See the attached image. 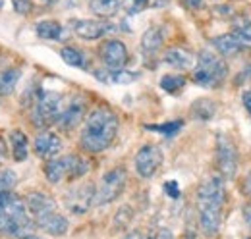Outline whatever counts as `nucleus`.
<instances>
[{
    "label": "nucleus",
    "instance_id": "1",
    "mask_svg": "<svg viewBox=\"0 0 251 239\" xmlns=\"http://www.w3.org/2000/svg\"><path fill=\"white\" fill-rule=\"evenodd\" d=\"M197 216L199 228L207 238H215L222 226V209L226 203V185L219 176L207 178L197 189Z\"/></svg>",
    "mask_w": 251,
    "mask_h": 239
},
{
    "label": "nucleus",
    "instance_id": "2",
    "mask_svg": "<svg viewBox=\"0 0 251 239\" xmlns=\"http://www.w3.org/2000/svg\"><path fill=\"white\" fill-rule=\"evenodd\" d=\"M118 133V116L108 106H97L91 110L79 135V145L87 152H102L116 139Z\"/></svg>",
    "mask_w": 251,
    "mask_h": 239
},
{
    "label": "nucleus",
    "instance_id": "3",
    "mask_svg": "<svg viewBox=\"0 0 251 239\" xmlns=\"http://www.w3.org/2000/svg\"><path fill=\"white\" fill-rule=\"evenodd\" d=\"M35 220L31 218L25 199L14 195V191L0 193V234L10 238L31 236Z\"/></svg>",
    "mask_w": 251,
    "mask_h": 239
},
{
    "label": "nucleus",
    "instance_id": "4",
    "mask_svg": "<svg viewBox=\"0 0 251 239\" xmlns=\"http://www.w3.org/2000/svg\"><path fill=\"white\" fill-rule=\"evenodd\" d=\"M226 73H228V66L224 60L217 54H213L211 50H201L197 56V64L193 66L191 79L199 87L215 89L224 81Z\"/></svg>",
    "mask_w": 251,
    "mask_h": 239
},
{
    "label": "nucleus",
    "instance_id": "5",
    "mask_svg": "<svg viewBox=\"0 0 251 239\" xmlns=\"http://www.w3.org/2000/svg\"><path fill=\"white\" fill-rule=\"evenodd\" d=\"M89 162L79 156V154H64L60 158H50L47 160L43 172L45 178L49 179L52 185L60 183L64 179H79L89 172Z\"/></svg>",
    "mask_w": 251,
    "mask_h": 239
},
{
    "label": "nucleus",
    "instance_id": "6",
    "mask_svg": "<svg viewBox=\"0 0 251 239\" xmlns=\"http://www.w3.org/2000/svg\"><path fill=\"white\" fill-rule=\"evenodd\" d=\"M62 95L56 91H41L33 102L31 121L33 125L45 129L58 121V116L62 112Z\"/></svg>",
    "mask_w": 251,
    "mask_h": 239
},
{
    "label": "nucleus",
    "instance_id": "7",
    "mask_svg": "<svg viewBox=\"0 0 251 239\" xmlns=\"http://www.w3.org/2000/svg\"><path fill=\"white\" fill-rule=\"evenodd\" d=\"M126 183H127V172L122 166H116L112 170H108L102 178L100 183L95 191V207H104V205H110L114 203L126 189Z\"/></svg>",
    "mask_w": 251,
    "mask_h": 239
},
{
    "label": "nucleus",
    "instance_id": "8",
    "mask_svg": "<svg viewBox=\"0 0 251 239\" xmlns=\"http://www.w3.org/2000/svg\"><path fill=\"white\" fill-rule=\"evenodd\" d=\"M95 191H97V187L91 181H83V183L74 185L64 195L66 209L70 210L72 214H75V216L85 214L95 205Z\"/></svg>",
    "mask_w": 251,
    "mask_h": 239
},
{
    "label": "nucleus",
    "instance_id": "9",
    "mask_svg": "<svg viewBox=\"0 0 251 239\" xmlns=\"http://www.w3.org/2000/svg\"><path fill=\"white\" fill-rule=\"evenodd\" d=\"M217 164L222 179H234L238 172V149L226 133L217 135Z\"/></svg>",
    "mask_w": 251,
    "mask_h": 239
},
{
    "label": "nucleus",
    "instance_id": "10",
    "mask_svg": "<svg viewBox=\"0 0 251 239\" xmlns=\"http://www.w3.org/2000/svg\"><path fill=\"white\" fill-rule=\"evenodd\" d=\"M162 160H164V154L160 147L157 145H143L141 149L137 150L135 154V172L141 176L143 179H151L158 172V168L162 166Z\"/></svg>",
    "mask_w": 251,
    "mask_h": 239
},
{
    "label": "nucleus",
    "instance_id": "11",
    "mask_svg": "<svg viewBox=\"0 0 251 239\" xmlns=\"http://www.w3.org/2000/svg\"><path fill=\"white\" fill-rule=\"evenodd\" d=\"M100 60L108 70H124V66L129 60V54L122 41L108 39L100 45Z\"/></svg>",
    "mask_w": 251,
    "mask_h": 239
},
{
    "label": "nucleus",
    "instance_id": "12",
    "mask_svg": "<svg viewBox=\"0 0 251 239\" xmlns=\"http://www.w3.org/2000/svg\"><path fill=\"white\" fill-rule=\"evenodd\" d=\"M85 112H87V104L81 96H74L66 106H62V112L58 116V127L64 131H72L75 129L83 118H85Z\"/></svg>",
    "mask_w": 251,
    "mask_h": 239
},
{
    "label": "nucleus",
    "instance_id": "13",
    "mask_svg": "<svg viewBox=\"0 0 251 239\" xmlns=\"http://www.w3.org/2000/svg\"><path fill=\"white\" fill-rule=\"evenodd\" d=\"M35 220V228H39L43 234L47 236H52V238H62L68 234L70 230V222L68 218L60 214L58 210H52V212H47L43 216H37L33 218Z\"/></svg>",
    "mask_w": 251,
    "mask_h": 239
},
{
    "label": "nucleus",
    "instance_id": "14",
    "mask_svg": "<svg viewBox=\"0 0 251 239\" xmlns=\"http://www.w3.org/2000/svg\"><path fill=\"white\" fill-rule=\"evenodd\" d=\"M33 150L39 158H45V160L56 158V154L62 150V139L56 133H52L49 129H43L33 141Z\"/></svg>",
    "mask_w": 251,
    "mask_h": 239
},
{
    "label": "nucleus",
    "instance_id": "15",
    "mask_svg": "<svg viewBox=\"0 0 251 239\" xmlns=\"http://www.w3.org/2000/svg\"><path fill=\"white\" fill-rule=\"evenodd\" d=\"M72 29L79 39L97 41V39L104 37L108 31H112V25L104 24V22H99V20H74L72 22Z\"/></svg>",
    "mask_w": 251,
    "mask_h": 239
},
{
    "label": "nucleus",
    "instance_id": "16",
    "mask_svg": "<svg viewBox=\"0 0 251 239\" xmlns=\"http://www.w3.org/2000/svg\"><path fill=\"white\" fill-rule=\"evenodd\" d=\"M25 205H27V210H29V214H31L33 218L56 210V201L50 195L43 193V191H33V193H29L25 197Z\"/></svg>",
    "mask_w": 251,
    "mask_h": 239
},
{
    "label": "nucleus",
    "instance_id": "17",
    "mask_svg": "<svg viewBox=\"0 0 251 239\" xmlns=\"http://www.w3.org/2000/svg\"><path fill=\"white\" fill-rule=\"evenodd\" d=\"M164 64L176 68V70H189L195 62L193 52H189L188 48H182V47H172L164 52Z\"/></svg>",
    "mask_w": 251,
    "mask_h": 239
},
{
    "label": "nucleus",
    "instance_id": "18",
    "mask_svg": "<svg viewBox=\"0 0 251 239\" xmlns=\"http://www.w3.org/2000/svg\"><path fill=\"white\" fill-rule=\"evenodd\" d=\"M10 139V147H12V156L16 162H24L27 156H29V141H27V135L20 129H14L10 131L8 135Z\"/></svg>",
    "mask_w": 251,
    "mask_h": 239
},
{
    "label": "nucleus",
    "instance_id": "19",
    "mask_svg": "<svg viewBox=\"0 0 251 239\" xmlns=\"http://www.w3.org/2000/svg\"><path fill=\"white\" fill-rule=\"evenodd\" d=\"M213 47L219 50V54L222 56H236L244 47L236 41V37L232 35V33H224V35H219V37H215L213 39Z\"/></svg>",
    "mask_w": 251,
    "mask_h": 239
},
{
    "label": "nucleus",
    "instance_id": "20",
    "mask_svg": "<svg viewBox=\"0 0 251 239\" xmlns=\"http://www.w3.org/2000/svg\"><path fill=\"white\" fill-rule=\"evenodd\" d=\"M162 41H164L162 29L157 27V25H153V27H149V29L143 33V37H141V48L147 54H155L158 48L162 47Z\"/></svg>",
    "mask_w": 251,
    "mask_h": 239
},
{
    "label": "nucleus",
    "instance_id": "21",
    "mask_svg": "<svg viewBox=\"0 0 251 239\" xmlns=\"http://www.w3.org/2000/svg\"><path fill=\"white\" fill-rule=\"evenodd\" d=\"M60 58L64 60V64H68L72 68H79V70H87L89 68V60L85 56V52H81L75 47H64L60 50Z\"/></svg>",
    "mask_w": 251,
    "mask_h": 239
},
{
    "label": "nucleus",
    "instance_id": "22",
    "mask_svg": "<svg viewBox=\"0 0 251 239\" xmlns=\"http://www.w3.org/2000/svg\"><path fill=\"white\" fill-rule=\"evenodd\" d=\"M120 0H89V10L99 18H112L120 10Z\"/></svg>",
    "mask_w": 251,
    "mask_h": 239
},
{
    "label": "nucleus",
    "instance_id": "23",
    "mask_svg": "<svg viewBox=\"0 0 251 239\" xmlns=\"http://www.w3.org/2000/svg\"><path fill=\"white\" fill-rule=\"evenodd\" d=\"M22 77V70L20 68H6L0 72V96L10 95L16 89L18 81Z\"/></svg>",
    "mask_w": 251,
    "mask_h": 239
},
{
    "label": "nucleus",
    "instance_id": "24",
    "mask_svg": "<svg viewBox=\"0 0 251 239\" xmlns=\"http://www.w3.org/2000/svg\"><path fill=\"white\" fill-rule=\"evenodd\" d=\"M62 25L52 20H43L35 25V33L45 41H58L62 37Z\"/></svg>",
    "mask_w": 251,
    "mask_h": 239
},
{
    "label": "nucleus",
    "instance_id": "25",
    "mask_svg": "<svg viewBox=\"0 0 251 239\" xmlns=\"http://www.w3.org/2000/svg\"><path fill=\"white\" fill-rule=\"evenodd\" d=\"M186 87V77L182 73H166L160 77V89L170 93V95H178L180 91Z\"/></svg>",
    "mask_w": 251,
    "mask_h": 239
},
{
    "label": "nucleus",
    "instance_id": "26",
    "mask_svg": "<svg viewBox=\"0 0 251 239\" xmlns=\"http://www.w3.org/2000/svg\"><path fill=\"white\" fill-rule=\"evenodd\" d=\"M215 102L213 100H195V104L191 106V114L195 120H211L215 116Z\"/></svg>",
    "mask_w": 251,
    "mask_h": 239
},
{
    "label": "nucleus",
    "instance_id": "27",
    "mask_svg": "<svg viewBox=\"0 0 251 239\" xmlns=\"http://www.w3.org/2000/svg\"><path fill=\"white\" fill-rule=\"evenodd\" d=\"M232 35L236 37V41L242 45V47H251V22H242V24H236Z\"/></svg>",
    "mask_w": 251,
    "mask_h": 239
},
{
    "label": "nucleus",
    "instance_id": "28",
    "mask_svg": "<svg viewBox=\"0 0 251 239\" xmlns=\"http://www.w3.org/2000/svg\"><path fill=\"white\" fill-rule=\"evenodd\" d=\"M182 125L184 123L178 120V121H166V123H160V125H145V127L151 129V131H158V133H162L166 137H172L182 129Z\"/></svg>",
    "mask_w": 251,
    "mask_h": 239
},
{
    "label": "nucleus",
    "instance_id": "29",
    "mask_svg": "<svg viewBox=\"0 0 251 239\" xmlns=\"http://www.w3.org/2000/svg\"><path fill=\"white\" fill-rule=\"evenodd\" d=\"M16 185H18V174L14 170H2L0 172V193L14 191Z\"/></svg>",
    "mask_w": 251,
    "mask_h": 239
},
{
    "label": "nucleus",
    "instance_id": "30",
    "mask_svg": "<svg viewBox=\"0 0 251 239\" xmlns=\"http://www.w3.org/2000/svg\"><path fill=\"white\" fill-rule=\"evenodd\" d=\"M122 6H124V10L127 14H139V12H143L147 8V2L145 0H124Z\"/></svg>",
    "mask_w": 251,
    "mask_h": 239
},
{
    "label": "nucleus",
    "instance_id": "31",
    "mask_svg": "<svg viewBox=\"0 0 251 239\" xmlns=\"http://www.w3.org/2000/svg\"><path fill=\"white\" fill-rule=\"evenodd\" d=\"M12 6L18 14H29L33 10V0H12Z\"/></svg>",
    "mask_w": 251,
    "mask_h": 239
},
{
    "label": "nucleus",
    "instance_id": "32",
    "mask_svg": "<svg viewBox=\"0 0 251 239\" xmlns=\"http://www.w3.org/2000/svg\"><path fill=\"white\" fill-rule=\"evenodd\" d=\"M164 191H166V195H168L170 199H178V197H180V187H178L176 181H166V183H164Z\"/></svg>",
    "mask_w": 251,
    "mask_h": 239
},
{
    "label": "nucleus",
    "instance_id": "33",
    "mask_svg": "<svg viewBox=\"0 0 251 239\" xmlns=\"http://www.w3.org/2000/svg\"><path fill=\"white\" fill-rule=\"evenodd\" d=\"M250 79H251V66H248L246 70H242V72L238 73V77H236V81H234V83H236V85H240L242 81L246 83V81H250Z\"/></svg>",
    "mask_w": 251,
    "mask_h": 239
},
{
    "label": "nucleus",
    "instance_id": "34",
    "mask_svg": "<svg viewBox=\"0 0 251 239\" xmlns=\"http://www.w3.org/2000/svg\"><path fill=\"white\" fill-rule=\"evenodd\" d=\"M149 239H174V236H172V232H170V230L160 228V230H157V232H155Z\"/></svg>",
    "mask_w": 251,
    "mask_h": 239
},
{
    "label": "nucleus",
    "instance_id": "35",
    "mask_svg": "<svg viewBox=\"0 0 251 239\" xmlns=\"http://www.w3.org/2000/svg\"><path fill=\"white\" fill-rule=\"evenodd\" d=\"M242 102H244V106L248 108V112L251 114V89L244 91V95H242Z\"/></svg>",
    "mask_w": 251,
    "mask_h": 239
},
{
    "label": "nucleus",
    "instance_id": "36",
    "mask_svg": "<svg viewBox=\"0 0 251 239\" xmlns=\"http://www.w3.org/2000/svg\"><path fill=\"white\" fill-rule=\"evenodd\" d=\"M147 8H164L166 4H170V0H145Z\"/></svg>",
    "mask_w": 251,
    "mask_h": 239
},
{
    "label": "nucleus",
    "instance_id": "37",
    "mask_svg": "<svg viewBox=\"0 0 251 239\" xmlns=\"http://www.w3.org/2000/svg\"><path fill=\"white\" fill-rule=\"evenodd\" d=\"M242 214H244V220H246L248 228L251 230V203H250V205H244V209H242Z\"/></svg>",
    "mask_w": 251,
    "mask_h": 239
},
{
    "label": "nucleus",
    "instance_id": "38",
    "mask_svg": "<svg viewBox=\"0 0 251 239\" xmlns=\"http://www.w3.org/2000/svg\"><path fill=\"white\" fill-rule=\"evenodd\" d=\"M244 191L248 193V197L251 199V170L248 172V176H246V179H244Z\"/></svg>",
    "mask_w": 251,
    "mask_h": 239
},
{
    "label": "nucleus",
    "instance_id": "39",
    "mask_svg": "<svg viewBox=\"0 0 251 239\" xmlns=\"http://www.w3.org/2000/svg\"><path fill=\"white\" fill-rule=\"evenodd\" d=\"M122 239H143V234H141V232H129V234H126Z\"/></svg>",
    "mask_w": 251,
    "mask_h": 239
},
{
    "label": "nucleus",
    "instance_id": "40",
    "mask_svg": "<svg viewBox=\"0 0 251 239\" xmlns=\"http://www.w3.org/2000/svg\"><path fill=\"white\" fill-rule=\"evenodd\" d=\"M186 2H188V6H189V8H199L203 0H186Z\"/></svg>",
    "mask_w": 251,
    "mask_h": 239
},
{
    "label": "nucleus",
    "instance_id": "41",
    "mask_svg": "<svg viewBox=\"0 0 251 239\" xmlns=\"http://www.w3.org/2000/svg\"><path fill=\"white\" fill-rule=\"evenodd\" d=\"M22 239H43V238H37V236H25V238H22Z\"/></svg>",
    "mask_w": 251,
    "mask_h": 239
},
{
    "label": "nucleus",
    "instance_id": "42",
    "mask_svg": "<svg viewBox=\"0 0 251 239\" xmlns=\"http://www.w3.org/2000/svg\"><path fill=\"white\" fill-rule=\"evenodd\" d=\"M244 239H251V238H244Z\"/></svg>",
    "mask_w": 251,
    "mask_h": 239
}]
</instances>
